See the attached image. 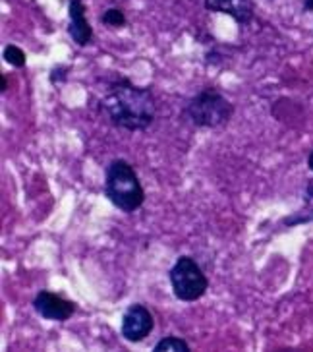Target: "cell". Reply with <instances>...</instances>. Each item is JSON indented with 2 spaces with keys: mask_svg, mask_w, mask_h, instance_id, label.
I'll use <instances>...</instances> for the list:
<instances>
[{
  "mask_svg": "<svg viewBox=\"0 0 313 352\" xmlns=\"http://www.w3.org/2000/svg\"><path fill=\"white\" fill-rule=\"evenodd\" d=\"M68 14H70V28L68 33L72 37V41L80 47H85L93 37V30L89 25V21L85 18V6L82 0H70L68 2Z\"/></svg>",
  "mask_w": 313,
  "mask_h": 352,
  "instance_id": "obj_7",
  "label": "cell"
},
{
  "mask_svg": "<svg viewBox=\"0 0 313 352\" xmlns=\"http://www.w3.org/2000/svg\"><path fill=\"white\" fill-rule=\"evenodd\" d=\"M153 325H155V321H153L151 311L147 310L146 306H141V304H134L122 316L120 333H122V337H124L126 341L139 342L153 331Z\"/></svg>",
  "mask_w": 313,
  "mask_h": 352,
  "instance_id": "obj_5",
  "label": "cell"
},
{
  "mask_svg": "<svg viewBox=\"0 0 313 352\" xmlns=\"http://www.w3.org/2000/svg\"><path fill=\"white\" fill-rule=\"evenodd\" d=\"M33 308L41 316L43 320L49 321H66L68 318H72V314L76 311L73 302L66 300L60 294L54 292H47L43 290L35 296L33 300Z\"/></svg>",
  "mask_w": 313,
  "mask_h": 352,
  "instance_id": "obj_6",
  "label": "cell"
},
{
  "mask_svg": "<svg viewBox=\"0 0 313 352\" xmlns=\"http://www.w3.org/2000/svg\"><path fill=\"white\" fill-rule=\"evenodd\" d=\"M170 285L178 300L196 302L199 300L209 289V280L201 271L196 259L182 256L176 259L174 267L170 270Z\"/></svg>",
  "mask_w": 313,
  "mask_h": 352,
  "instance_id": "obj_4",
  "label": "cell"
},
{
  "mask_svg": "<svg viewBox=\"0 0 313 352\" xmlns=\"http://www.w3.org/2000/svg\"><path fill=\"white\" fill-rule=\"evenodd\" d=\"M101 111L118 128L139 132L155 120V97L147 87H137L128 80H120L113 83L101 99Z\"/></svg>",
  "mask_w": 313,
  "mask_h": 352,
  "instance_id": "obj_1",
  "label": "cell"
},
{
  "mask_svg": "<svg viewBox=\"0 0 313 352\" xmlns=\"http://www.w3.org/2000/svg\"><path fill=\"white\" fill-rule=\"evenodd\" d=\"M207 10L229 14L230 18L246 25L253 18V2L251 0H205Z\"/></svg>",
  "mask_w": 313,
  "mask_h": 352,
  "instance_id": "obj_8",
  "label": "cell"
},
{
  "mask_svg": "<svg viewBox=\"0 0 313 352\" xmlns=\"http://www.w3.org/2000/svg\"><path fill=\"white\" fill-rule=\"evenodd\" d=\"M153 351L155 352H189V344L184 341V339L170 335V337H165V339H161V341L156 342Z\"/></svg>",
  "mask_w": 313,
  "mask_h": 352,
  "instance_id": "obj_9",
  "label": "cell"
},
{
  "mask_svg": "<svg viewBox=\"0 0 313 352\" xmlns=\"http://www.w3.org/2000/svg\"><path fill=\"white\" fill-rule=\"evenodd\" d=\"M104 194L111 204L124 213H134L141 208L146 194L139 184L134 166L124 159H115L106 168L104 178Z\"/></svg>",
  "mask_w": 313,
  "mask_h": 352,
  "instance_id": "obj_2",
  "label": "cell"
},
{
  "mask_svg": "<svg viewBox=\"0 0 313 352\" xmlns=\"http://www.w3.org/2000/svg\"><path fill=\"white\" fill-rule=\"evenodd\" d=\"M308 165H310V168L313 170V151L310 153V157H308Z\"/></svg>",
  "mask_w": 313,
  "mask_h": 352,
  "instance_id": "obj_14",
  "label": "cell"
},
{
  "mask_svg": "<svg viewBox=\"0 0 313 352\" xmlns=\"http://www.w3.org/2000/svg\"><path fill=\"white\" fill-rule=\"evenodd\" d=\"M303 6H305V10L313 12V0H305V2H303Z\"/></svg>",
  "mask_w": 313,
  "mask_h": 352,
  "instance_id": "obj_12",
  "label": "cell"
},
{
  "mask_svg": "<svg viewBox=\"0 0 313 352\" xmlns=\"http://www.w3.org/2000/svg\"><path fill=\"white\" fill-rule=\"evenodd\" d=\"M101 20H103L106 25L120 28V25H124L126 23V16L122 14V10H120V8H108V10L103 14V18H101Z\"/></svg>",
  "mask_w": 313,
  "mask_h": 352,
  "instance_id": "obj_11",
  "label": "cell"
},
{
  "mask_svg": "<svg viewBox=\"0 0 313 352\" xmlns=\"http://www.w3.org/2000/svg\"><path fill=\"white\" fill-rule=\"evenodd\" d=\"M232 113H234L232 103L215 89H203L186 107L189 122L199 128H217L227 124Z\"/></svg>",
  "mask_w": 313,
  "mask_h": 352,
  "instance_id": "obj_3",
  "label": "cell"
},
{
  "mask_svg": "<svg viewBox=\"0 0 313 352\" xmlns=\"http://www.w3.org/2000/svg\"><path fill=\"white\" fill-rule=\"evenodd\" d=\"M4 60L12 66H16V68H21V66H25V52L16 45H8L4 49Z\"/></svg>",
  "mask_w": 313,
  "mask_h": 352,
  "instance_id": "obj_10",
  "label": "cell"
},
{
  "mask_svg": "<svg viewBox=\"0 0 313 352\" xmlns=\"http://www.w3.org/2000/svg\"><path fill=\"white\" fill-rule=\"evenodd\" d=\"M6 87H8V80H6V76H2V87H0V91H6Z\"/></svg>",
  "mask_w": 313,
  "mask_h": 352,
  "instance_id": "obj_13",
  "label": "cell"
}]
</instances>
